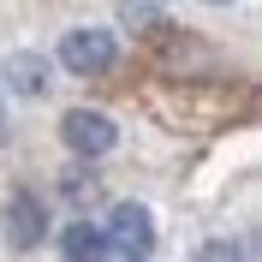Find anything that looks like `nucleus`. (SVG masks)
Here are the masks:
<instances>
[{
	"label": "nucleus",
	"mask_w": 262,
	"mask_h": 262,
	"mask_svg": "<svg viewBox=\"0 0 262 262\" xmlns=\"http://www.w3.org/2000/svg\"><path fill=\"white\" fill-rule=\"evenodd\" d=\"M60 60H66V72H78V78H101V72H114L119 42L107 30H66Z\"/></svg>",
	"instance_id": "f257e3e1"
},
{
	"label": "nucleus",
	"mask_w": 262,
	"mask_h": 262,
	"mask_svg": "<svg viewBox=\"0 0 262 262\" xmlns=\"http://www.w3.org/2000/svg\"><path fill=\"white\" fill-rule=\"evenodd\" d=\"M107 250H125V256H149L155 250V221H149L143 203H114V214H107Z\"/></svg>",
	"instance_id": "f03ea898"
},
{
	"label": "nucleus",
	"mask_w": 262,
	"mask_h": 262,
	"mask_svg": "<svg viewBox=\"0 0 262 262\" xmlns=\"http://www.w3.org/2000/svg\"><path fill=\"white\" fill-rule=\"evenodd\" d=\"M60 137L78 155H107V149L119 143V131H114V119L107 114H90V107H78V114H66L60 119Z\"/></svg>",
	"instance_id": "7ed1b4c3"
},
{
	"label": "nucleus",
	"mask_w": 262,
	"mask_h": 262,
	"mask_svg": "<svg viewBox=\"0 0 262 262\" xmlns=\"http://www.w3.org/2000/svg\"><path fill=\"white\" fill-rule=\"evenodd\" d=\"M42 232H48V209H42L30 191H18L12 203H6V238H12V250L42 245Z\"/></svg>",
	"instance_id": "20e7f679"
},
{
	"label": "nucleus",
	"mask_w": 262,
	"mask_h": 262,
	"mask_svg": "<svg viewBox=\"0 0 262 262\" xmlns=\"http://www.w3.org/2000/svg\"><path fill=\"white\" fill-rule=\"evenodd\" d=\"M60 250H66V262H107L114 256V250H107V232L90 227V221H72V227L60 232Z\"/></svg>",
	"instance_id": "39448f33"
},
{
	"label": "nucleus",
	"mask_w": 262,
	"mask_h": 262,
	"mask_svg": "<svg viewBox=\"0 0 262 262\" xmlns=\"http://www.w3.org/2000/svg\"><path fill=\"white\" fill-rule=\"evenodd\" d=\"M6 78H12L18 90H42V83H48V66H42V60H24V54H18V60H6Z\"/></svg>",
	"instance_id": "423d86ee"
},
{
	"label": "nucleus",
	"mask_w": 262,
	"mask_h": 262,
	"mask_svg": "<svg viewBox=\"0 0 262 262\" xmlns=\"http://www.w3.org/2000/svg\"><path fill=\"white\" fill-rule=\"evenodd\" d=\"M119 12H125L131 30H149V24L161 18V6H155V0H119Z\"/></svg>",
	"instance_id": "0eeeda50"
},
{
	"label": "nucleus",
	"mask_w": 262,
	"mask_h": 262,
	"mask_svg": "<svg viewBox=\"0 0 262 262\" xmlns=\"http://www.w3.org/2000/svg\"><path fill=\"white\" fill-rule=\"evenodd\" d=\"M196 262H245V256H238L232 245H203V250H196Z\"/></svg>",
	"instance_id": "6e6552de"
}]
</instances>
